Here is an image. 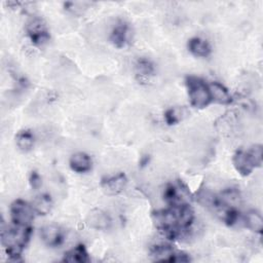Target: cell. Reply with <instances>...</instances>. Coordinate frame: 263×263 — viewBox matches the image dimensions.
Wrapping results in <instances>:
<instances>
[{
	"label": "cell",
	"mask_w": 263,
	"mask_h": 263,
	"mask_svg": "<svg viewBox=\"0 0 263 263\" xmlns=\"http://www.w3.org/2000/svg\"><path fill=\"white\" fill-rule=\"evenodd\" d=\"M52 204H53V202H52L50 195H48L46 193L37 195L32 202L35 213L37 215H41V216L47 215L51 211Z\"/></svg>",
	"instance_id": "17"
},
{
	"label": "cell",
	"mask_w": 263,
	"mask_h": 263,
	"mask_svg": "<svg viewBox=\"0 0 263 263\" xmlns=\"http://www.w3.org/2000/svg\"><path fill=\"white\" fill-rule=\"evenodd\" d=\"M192 198L188 187L180 180L166 184L163 190V199L168 206L191 204Z\"/></svg>",
	"instance_id": "5"
},
{
	"label": "cell",
	"mask_w": 263,
	"mask_h": 263,
	"mask_svg": "<svg viewBox=\"0 0 263 263\" xmlns=\"http://www.w3.org/2000/svg\"><path fill=\"white\" fill-rule=\"evenodd\" d=\"M187 47L190 53L197 58H206L212 52V47L210 43L200 37L190 38L188 40Z\"/></svg>",
	"instance_id": "15"
},
{
	"label": "cell",
	"mask_w": 263,
	"mask_h": 263,
	"mask_svg": "<svg viewBox=\"0 0 263 263\" xmlns=\"http://www.w3.org/2000/svg\"><path fill=\"white\" fill-rule=\"evenodd\" d=\"M86 223L89 227L97 230H106L111 225V219L107 213L102 210H92L86 218Z\"/></svg>",
	"instance_id": "13"
},
{
	"label": "cell",
	"mask_w": 263,
	"mask_h": 263,
	"mask_svg": "<svg viewBox=\"0 0 263 263\" xmlns=\"http://www.w3.org/2000/svg\"><path fill=\"white\" fill-rule=\"evenodd\" d=\"M15 143L17 148L23 152L32 150L35 143L34 134L30 129L20 130L15 136Z\"/></svg>",
	"instance_id": "19"
},
{
	"label": "cell",
	"mask_w": 263,
	"mask_h": 263,
	"mask_svg": "<svg viewBox=\"0 0 263 263\" xmlns=\"http://www.w3.org/2000/svg\"><path fill=\"white\" fill-rule=\"evenodd\" d=\"M243 222L246 224V226L256 232L261 234L262 230H263V218L262 215L260 214V212L256 211V210H251L249 211L243 218Z\"/></svg>",
	"instance_id": "18"
},
{
	"label": "cell",
	"mask_w": 263,
	"mask_h": 263,
	"mask_svg": "<svg viewBox=\"0 0 263 263\" xmlns=\"http://www.w3.org/2000/svg\"><path fill=\"white\" fill-rule=\"evenodd\" d=\"M9 212L12 223L17 226H31L36 214L33 205L23 199L13 200L10 204Z\"/></svg>",
	"instance_id": "7"
},
{
	"label": "cell",
	"mask_w": 263,
	"mask_h": 263,
	"mask_svg": "<svg viewBox=\"0 0 263 263\" xmlns=\"http://www.w3.org/2000/svg\"><path fill=\"white\" fill-rule=\"evenodd\" d=\"M209 89L212 98V102L221 104V105H228L232 102V96L228 91V89L220 82L213 81L209 83Z\"/></svg>",
	"instance_id": "14"
},
{
	"label": "cell",
	"mask_w": 263,
	"mask_h": 263,
	"mask_svg": "<svg viewBox=\"0 0 263 263\" xmlns=\"http://www.w3.org/2000/svg\"><path fill=\"white\" fill-rule=\"evenodd\" d=\"M190 105L197 109H203L212 103L209 84L200 77L189 75L185 79Z\"/></svg>",
	"instance_id": "4"
},
{
	"label": "cell",
	"mask_w": 263,
	"mask_h": 263,
	"mask_svg": "<svg viewBox=\"0 0 263 263\" xmlns=\"http://www.w3.org/2000/svg\"><path fill=\"white\" fill-rule=\"evenodd\" d=\"M263 160V148L262 145H253L249 150H238L232 157V163L236 172L247 177L251 175L255 167H260Z\"/></svg>",
	"instance_id": "3"
},
{
	"label": "cell",
	"mask_w": 263,
	"mask_h": 263,
	"mask_svg": "<svg viewBox=\"0 0 263 263\" xmlns=\"http://www.w3.org/2000/svg\"><path fill=\"white\" fill-rule=\"evenodd\" d=\"M128 31L129 27L125 22L117 23L110 33L111 43L117 48L124 47L128 42Z\"/></svg>",
	"instance_id": "12"
},
{
	"label": "cell",
	"mask_w": 263,
	"mask_h": 263,
	"mask_svg": "<svg viewBox=\"0 0 263 263\" xmlns=\"http://www.w3.org/2000/svg\"><path fill=\"white\" fill-rule=\"evenodd\" d=\"M29 183L31 185V187L35 190L39 189L41 184H42V179H41V176L36 172V171H33L31 172L30 174V177H29Z\"/></svg>",
	"instance_id": "22"
},
{
	"label": "cell",
	"mask_w": 263,
	"mask_h": 263,
	"mask_svg": "<svg viewBox=\"0 0 263 263\" xmlns=\"http://www.w3.org/2000/svg\"><path fill=\"white\" fill-rule=\"evenodd\" d=\"M70 168L77 174H84L91 170L92 161L90 156L85 152H76L69 159Z\"/></svg>",
	"instance_id": "11"
},
{
	"label": "cell",
	"mask_w": 263,
	"mask_h": 263,
	"mask_svg": "<svg viewBox=\"0 0 263 263\" xmlns=\"http://www.w3.org/2000/svg\"><path fill=\"white\" fill-rule=\"evenodd\" d=\"M189 115V111L186 107H172L164 112V120L168 125L178 124L185 117Z\"/></svg>",
	"instance_id": "20"
},
{
	"label": "cell",
	"mask_w": 263,
	"mask_h": 263,
	"mask_svg": "<svg viewBox=\"0 0 263 263\" xmlns=\"http://www.w3.org/2000/svg\"><path fill=\"white\" fill-rule=\"evenodd\" d=\"M127 177L124 173H118L114 176L103 178L101 187L109 195H117L121 193L127 185Z\"/></svg>",
	"instance_id": "10"
},
{
	"label": "cell",
	"mask_w": 263,
	"mask_h": 263,
	"mask_svg": "<svg viewBox=\"0 0 263 263\" xmlns=\"http://www.w3.org/2000/svg\"><path fill=\"white\" fill-rule=\"evenodd\" d=\"M62 261L68 263H87L90 261V257L85 246L79 243L73 249L67 251L64 254Z\"/></svg>",
	"instance_id": "16"
},
{
	"label": "cell",
	"mask_w": 263,
	"mask_h": 263,
	"mask_svg": "<svg viewBox=\"0 0 263 263\" xmlns=\"http://www.w3.org/2000/svg\"><path fill=\"white\" fill-rule=\"evenodd\" d=\"M40 237L43 243L49 248L60 247L65 239L64 231L54 224H48L40 228Z\"/></svg>",
	"instance_id": "9"
},
{
	"label": "cell",
	"mask_w": 263,
	"mask_h": 263,
	"mask_svg": "<svg viewBox=\"0 0 263 263\" xmlns=\"http://www.w3.org/2000/svg\"><path fill=\"white\" fill-rule=\"evenodd\" d=\"M136 73L140 78H148L152 76L155 72V68L153 63L147 58H140L136 62Z\"/></svg>",
	"instance_id": "21"
},
{
	"label": "cell",
	"mask_w": 263,
	"mask_h": 263,
	"mask_svg": "<svg viewBox=\"0 0 263 263\" xmlns=\"http://www.w3.org/2000/svg\"><path fill=\"white\" fill-rule=\"evenodd\" d=\"M149 255L153 261L156 262H171V263H185L190 262V256L183 252L176 250L171 245L160 243L155 245L150 249Z\"/></svg>",
	"instance_id": "6"
},
{
	"label": "cell",
	"mask_w": 263,
	"mask_h": 263,
	"mask_svg": "<svg viewBox=\"0 0 263 263\" xmlns=\"http://www.w3.org/2000/svg\"><path fill=\"white\" fill-rule=\"evenodd\" d=\"M26 31L30 40L35 45L40 46L49 41V31L43 20L40 17L35 16L31 18L26 26Z\"/></svg>",
	"instance_id": "8"
},
{
	"label": "cell",
	"mask_w": 263,
	"mask_h": 263,
	"mask_svg": "<svg viewBox=\"0 0 263 263\" xmlns=\"http://www.w3.org/2000/svg\"><path fill=\"white\" fill-rule=\"evenodd\" d=\"M152 221L155 228L167 239H181L193 224L194 211L191 204L168 206L153 212Z\"/></svg>",
	"instance_id": "1"
},
{
	"label": "cell",
	"mask_w": 263,
	"mask_h": 263,
	"mask_svg": "<svg viewBox=\"0 0 263 263\" xmlns=\"http://www.w3.org/2000/svg\"><path fill=\"white\" fill-rule=\"evenodd\" d=\"M32 235L31 226L1 227V245L4 248L8 259L11 261H21L23 251L28 245Z\"/></svg>",
	"instance_id": "2"
}]
</instances>
